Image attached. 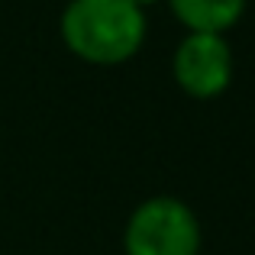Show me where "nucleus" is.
Returning a JSON list of instances; mask_svg holds the SVG:
<instances>
[{
    "instance_id": "4",
    "label": "nucleus",
    "mask_w": 255,
    "mask_h": 255,
    "mask_svg": "<svg viewBox=\"0 0 255 255\" xmlns=\"http://www.w3.org/2000/svg\"><path fill=\"white\" fill-rule=\"evenodd\" d=\"M174 16L191 32H223L243 16L246 0H168Z\"/></svg>"
},
{
    "instance_id": "3",
    "label": "nucleus",
    "mask_w": 255,
    "mask_h": 255,
    "mask_svg": "<svg viewBox=\"0 0 255 255\" xmlns=\"http://www.w3.org/2000/svg\"><path fill=\"white\" fill-rule=\"evenodd\" d=\"M174 78L191 97H217L233 78V55L223 36L191 32L174 55Z\"/></svg>"
},
{
    "instance_id": "1",
    "label": "nucleus",
    "mask_w": 255,
    "mask_h": 255,
    "mask_svg": "<svg viewBox=\"0 0 255 255\" xmlns=\"http://www.w3.org/2000/svg\"><path fill=\"white\" fill-rule=\"evenodd\" d=\"M62 39L91 65H120L142 45L145 16L129 0H71L62 16Z\"/></svg>"
},
{
    "instance_id": "2",
    "label": "nucleus",
    "mask_w": 255,
    "mask_h": 255,
    "mask_svg": "<svg viewBox=\"0 0 255 255\" xmlns=\"http://www.w3.org/2000/svg\"><path fill=\"white\" fill-rule=\"evenodd\" d=\"M200 226L191 207L174 197H152L136 207L126 226V255H197Z\"/></svg>"
},
{
    "instance_id": "5",
    "label": "nucleus",
    "mask_w": 255,
    "mask_h": 255,
    "mask_svg": "<svg viewBox=\"0 0 255 255\" xmlns=\"http://www.w3.org/2000/svg\"><path fill=\"white\" fill-rule=\"evenodd\" d=\"M129 3H136L139 10H142V6H149V3H155V0H129Z\"/></svg>"
}]
</instances>
